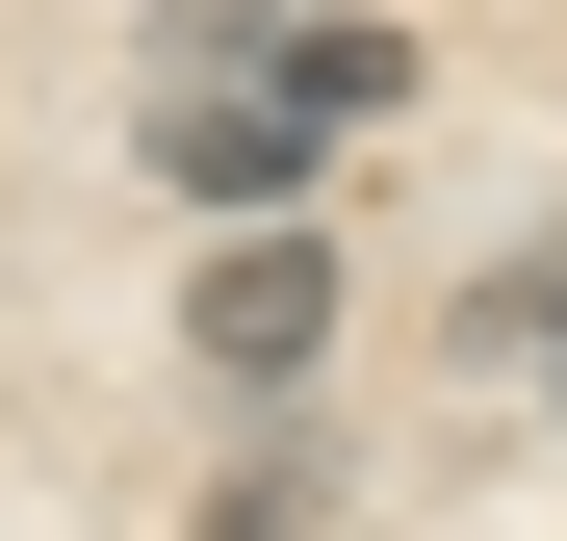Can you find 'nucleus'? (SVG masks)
<instances>
[{
	"label": "nucleus",
	"mask_w": 567,
	"mask_h": 541,
	"mask_svg": "<svg viewBox=\"0 0 567 541\" xmlns=\"http://www.w3.org/2000/svg\"><path fill=\"white\" fill-rule=\"evenodd\" d=\"M181 335H207V387H310V361H336V232H233L207 258V284H181Z\"/></svg>",
	"instance_id": "f03ea898"
},
{
	"label": "nucleus",
	"mask_w": 567,
	"mask_h": 541,
	"mask_svg": "<svg viewBox=\"0 0 567 541\" xmlns=\"http://www.w3.org/2000/svg\"><path fill=\"white\" fill-rule=\"evenodd\" d=\"M413 77H439L413 27H258L233 77H181V104H155V180H181V207H233V232H258L284 180H310V155H361V129L413 104Z\"/></svg>",
	"instance_id": "f257e3e1"
},
{
	"label": "nucleus",
	"mask_w": 567,
	"mask_h": 541,
	"mask_svg": "<svg viewBox=\"0 0 567 541\" xmlns=\"http://www.w3.org/2000/svg\"><path fill=\"white\" fill-rule=\"evenodd\" d=\"M207 541H336V465H310V438H258V465L207 490Z\"/></svg>",
	"instance_id": "7ed1b4c3"
}]
</instances>
